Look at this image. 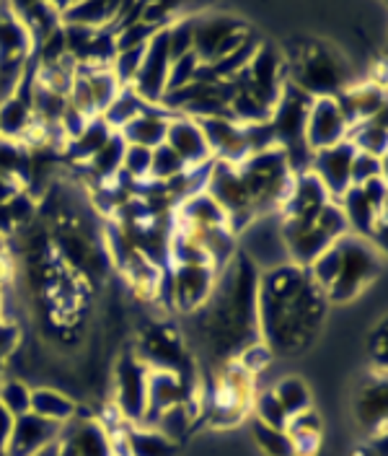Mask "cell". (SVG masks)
Returning <instances> with one entry per match:
<instances>
[{
  "mask_svg": "<svg viewBox=\"0 0 388 456\" xmlns=\"http://www.w3.org/2000/svg\"><path fill=\"white\" fill-rule=\"evenodd\" d=\"M148 107H150V104L140 99L138 94L133 91V86H125V88L117 94V99L107 107V112L101 114V119L107 122V127H109L111 133H119L127 122H133V119H135L138 114L145 112Z\"/></svg>",
  "mask_w": 388,
  "mask_h": 456,
  "instance_id": "33",
  "label": "cell"
},
{
  "mask_svg": "<svg viewBox=\"0 0 388 456\" xmlns=\"http://www.w3.org/2000/svg\"><path fill=\"white\" fill-rule=\"evenodd\" d=\"M125 151H127V142L119 138V133H114L109 141H107V145L85 164L88 174L96 179V187L99 184H109V182H114L122 174Z\"/></svg>",
  "mask_w": 388,
  "mask_h": 456,
  "instance_id": "31",
  "label": "cell"
},
{
  "mask_svg": "<svg viewBox=\"0 0 388 456\" xmlns=\"http://www.w3.org/2000/svg\"><path fill=\"white\" fill-rule=\"evenodd\" d=\"M117 11H119V3H104V0L62 5V27L109 28Z\"/></svg>",
  "mask_w": 388,
  "mask_h": 456,
  "instance_id": "26",
  "label": "cell"
},
{
  "mask_svg": "<svg viewBox=\"0 0 388 456\" xmlns=\"http://www.w3.org/2000/svg\"><path fill=\"white\" fill-rule=\"evenodd\" d=\"M187 171V164L168 148L166 142L150 151V179L168 184L171 179L182 176Z\"/></svg>",
  "mask_w": 388,
  "mask_h": 456,
  "instance_id": "39",
  "label": "cell"
},
{
  "mask_svg": "<svg viewBox=\"0 0 388 456\" xmlns=\"http://www.w3.org/2000/svg\"><path fill=\"white\" fill-rule=\"evenodd\" d=\"M111 135H114V133L107 127V122H104L101 117H93L76 141L65 142V145H68V148H65V151H68V159L76 161V164H88V161L107 145V141H109Z\"/></svg>",
  "mask_w": 388,
  "mask_h": 456,
  "instance_id": "32",
  "label": "cell"
},
{
  "mask_svg": "<svg viewBox=\"0 0 388 456\" xmlns=\"http://www.w3.org/2000/svg\"><path fill=\"white\" fill-rule=\"evenodd\" d=\"M0 102H3V91H0Z\"/></svg>",
  "mask_w": 388,
  "mask_h": 456,
  "instance_id": "48",
  "label": "cell"
},
{
  "mask_svg": "<svg viewBox=\"0 0 388 456\" xmlns=\"http://www.w3.org/2000/svg\"><path fill=\"white\" fill-rule=\"evenodd\" d=\"M352 159H355V148L347 141L311 153L308 171L319 179V184L327 190V195L334 202H339L342 195L352 187Z\"/></svg>",
  "mask_w": 388,
  "mask_h": 456,
  "instance_id": "14",
  "label": "cell"
},
{
  "mask_svg": "<svg viewBox=\"0 0 388 456\" xmlns=\"http://www.w3.org/2000/svg\"><path fill=\"white\" fill-rule=\"evenodd\" d=\"M168 70H171V53H168L166 28H161L145 45V55L140 62L138 76L133 81V91L150 107H161L164 94H166Z\"/></svg>",
  "mask_w": 388,
  "mask_h": 456,
  "instance_id": "13",
  "label": "cell"
},
{
  "mask_svg": "<svg viewBox=\"0 0 388 456\" xmlns=\"http://www.w3.org/2000/svg\"><path fill=\"white\" fill-rule=\"evenodd\" d=\"M19 192H24V187H21V184H16V182H11V179L0 176V205H3V202H8V200H13Z\"/></svg>",
  "mask_w": 388,
  "mask_h": 456,
  "instance_id": "46",
  "label": "cell"
},
{
  "mask_svg": "<svg viewBox=\"0 0 388 456\" xmlns=\"http://www.w3.org/2000/svg\"><path fill=\"white\" fill-rule=\"evenodd\" d=\"M327 312L329 301L311 278L308 267L285 262L259 273V340L270 347L275 358L303 355L319 338Z\"/></svg>",
  "mask_w": 388,
  "mask_h": 456,
  "instance_id": "1",
  "label": "cell"
},
{
  "mask_svg": "<svg viewBox=\"0 0 388 456\" xmlns=\"http://www.w3.org/2000/svg\"><path fill=\"white\" fill-rule=\"evenodd\" d=\"M336 205L344 213V221H347L350 233L362 236V239H370L376 224L386 218V210H378L370 200L365 198V192H362L360 187H350Z\"/></svg>",
  "mask_w": 388,
  "mask_h": 456,
  "instance_id": "22",
  "label": "cell"
},
{
  "mask_svg": "<svg viewBox=\"0 0 388 456\" xmlns=\"http://www.w3.org/2000/svg\"><path fill=\"white\" fill-rule=\"evenodd\" d=\"M251 37L254 31L249 24L236 16L207 13L192 19V53L202 65H213L236 53Z\"/></svg>",
  "mask_w": 388,
  "mask_h": 456,
  "instance_id": "9",
  "label": "cell"
},
{
  "mask_svg": "<svg viewBox=\"0 0 388 456\" xmlns=\"http://www.w3.org/2000/svg\"><path fill=\"white\" fill-rule=\"evenodd\" d=\"M386 159H378V156H368V153H358L355 151V159H352V187H360L370 179H381L386 176Z\"/></svg>",
  "mask_w": 388,
  "mask_h": 456,
  "instance_id": "43",
  "label": "cell"
},
{
  "mask_svg": "<svg viewBox=\"0 0 388 456\" xmlns=\"http://www.w3.org/2000/svg\"><path fill=\"white\" fill-rule=\"evenodd\" d=\"M218 270L210 265H176L164 273L161 293L174 312L194 314L210 296Z\"/></svg>",
  "mask_w": 388,
  "mask_h": 456,
  "instance_id": "10",
  "label": "cell"
},
{
  "mask_svg": "<svg viewBox=\"0 0 388 456\" xmlns=\"http://www.w3.org/2000/svg\"><path fill=\"white\" fill-rule=\"evenodd\" d=\"M251 410H254V420H259V423H264V426L279 428V430H285V426H287V415H285V410L279 407V402L278 397L272 395V389L254 392Z\"/></svg>",
  "mask_w": 388,
  "mask_h": 456,
  "instance_id": "40",
  "label": "cell"
},
{
  "mask_svg": "<svg viewBox=\"0 0 388 456\" xmlns=\"http://www.w3.org/2000/svg\"><path fill=\"white\" fill-rule=\"evenodd\" d=\"M347 142H350L358 153H368V156L386 159V112L376 114L373 119L360 122V125H352L350 133H347Z\"/></svg>",
  "mask_w": 388,
  "mask_h": 456,
  "instance_id": "29",
  "label": "cell"
},
{
  "mask_svg": "<svg viewBox=\"0 0 388 456\" xmlns=\"http://www.w3.org/2000/svg\"><path fill=\"white\" fill-rule=\"evenodd\" d=\"M174 114L164 110V107H148L145 112L138 114L133 122H127L122 130H119V138L127 142V145H140V148H158L166 142L168 122H171Z\"/></svg>",
  "mask_w": 388,
  "mask_h": 456,
  "instance_id": "21",
  "label": "cell"
},
{
  "mask_svg": "<svg viewBox=\"0 0 388 456\" xmlns=\"http://www.w3.org/2000/svg\"><path fill=\"white\" fill-rule=\"evenodd\" d=\"M251 433H254L256 446H259L267 456H295V452H293V441H290V436H287L285 430L270 428L264 426V423H259V420H254V423H251Z\"/></svg>",
  "mask_w": 388,
  "mask_h": 456,
  "instance_id": "38",
  "label": "cell"
},
{
  "mask_svg": "<svg viewBox=\"0 0 388 456\" xmlns=\"http://www.w3.org/2000/svg\"><path fill=\"white\" fill-rule=\"evenodd\" d=\"M133 350L148 366V370H171L187 381H194V355L184 332L176 324L171 322L150 324L145 332H140Z\"/></svg>",
  "mask_w": 388,
  "mask_h": 456,
  "instance_id": "7",
  "label": "cell"
},
{
  "mask_svg": "<svg viewBox=\"0 0 388 456\" xmlns=\"http://www.w3.org/2000/svg\"><path fill=\"white\" fill-rule=\"evenodd\" d=\"M386 376L376 373L370 381H365L355 399V415L358 423L368 430H378L386 426Z\"/></svg>",
  "mask_w": 388,
  "mask_h": 456,
  "instance_id": "24",
  "label": "cell"
},
{
  "mask_svg": "<svg viewBox=\"0 0 388 456\" xmlns=\"http://www.w3.org/2000/svg\"><path fill=\"white\" fill-rule=\"evenodd\" d=\"M350 133V122L342 112L339 102L334 96H319L311 99V107L305 114V148L311 153L332 148L336 142L347 141Z\"/></svg>",
  "mask_w": 388,
  "mask_h": 456,
  "instance_id": "12",
  "label": "cell"
},
{
  "mask_svg": "<svg viewBox=\"0 0 388 456\" xmlns=\"http://www.w3.org/2000/svg\"><path fill=\"white\" fill-rule=\"evenodd\" d=\"M347 117L350 127L373 119L376 114L386 112V86L378 81H362L347 86L339 96H334Z\"/></svg>",
  "mask_w": 388,
  "mask_h": 456,
  "instance_id": "20",
  "label": "cell"
},
{
  "mask_svg": "<svg viewBox=\"0 0 388 456\" xmlns=\"http://www.w3.org/2000/svg\"><path fill=\"white\" fill-rule=\"evenodd\" d=\"M199 65H202V62L197 60L194 53L174 60V62H171V70H168L166 94H164V99L171 96V94H176V91H182V88H187L190 84H194V81H197V73H199Z\"/></svg>",
  "mask_w": 388,
  "mask_h": 456,
  "instance_id": "41",
  "label": "cell"
},
{
  "mask_svg": "<svg viewBox=\"0 0 388 456\" xmlns=\"http://www.w3.org/2000/svg\"><path fill=\"white\" fill-rule=\"evenodd\" d=\"M11 428H13V418H11V415L3 410V404H0V456H5V444H8Z\"/></svg>",
  "mask_w": 388,
  "mask_h": 456,
  "instance_id": "45",
  "label": "cell"
},
{
  "mask_svg": "<svg viewBox=\"0 0 388 456\" xmlns=\"http://www.w3.org/2000/svg\"><path fill=\"white\" fill-rule=\"evenodd\" d=\"M285 433L293 441L295 456L319 454V449H321V418H319V412L313 407L301 412V415H295V418H290L287 426H285Z\"/></svg>",
  "mask_w": 388,
  "mask_h": 456,
  "instance_id": "28",
  "label": "cell"
},
{
  "mask_svg": "<svg viewBox=\"0 0 388 456\" xmlns=\"http://www.w3.org/2000/svg\"><path fill=\"white\" fill-rule=\"evenodd\" d=\"M31 412L50 423L65 426L78 415V402L55 387H34L31 389Z\"/></svg>",
  "mask_w": 388,
  "mask_h": 456,
  "instance_id": "25",
  "label": "cell"
},
{
  "mask_svg": "<svg viewBox=\"0 0 388 456\" xmlns=\"http://www.w3.org/2000/svg\"><path fill=\"white\" fill-rule=\"evenodd\" d=\"M36 456H57V441L55 444H50L47 449H42V452H39Z\"/></svg>",
  "mask_w": 388,
  "mask_h": 456,
  "instance_id": "47",
  "label": "cell"
},
{
  "mask_svg": "<svg viewBox=\"0 0 388 456\" xmlns=\"http://www.w3.org/2000/svg\"><path fill=\"white\" fill-rule=\"evenodd\" d=\"M279 233H282L287 259L298 267H311V262L319 255H324L344 233H350V228H347L342 208L332 200L316 221L295 228L279 226Z\"/></svg>",
  "mask_w": 388,
  "mask_h": 456,
  "instance_id": "8",
  "label": "cell"
},
{
  "mask_svg": "<svg viewBox=\"0 0 388 456\" xmlns=\"http://www.w3.org/2000/svg\"><path fill=\"white\" fill-rule=\"evenodd\" d=\"M145 389H148V366L135 355V350H125L114 366V399L122 423L140 426L145 415Z\"/></svg>",
  "mask_w": 388,
  "mask_h": 456,
  "instance_id": "11",
  "label": "cell"
},
{
  "mask_svg": "<svg viewBox=\"0 0 388 456\" xmlns=\"http://www.w3.org/2000/svg\"><path fill=\"white\" fill-rule=\"evenodd\" d=\"M60 438L70 444L76 456H114L109 430L99 418L91 415H76L70 423L62 426Z\"/></svg>",
  "mask_w": 388,
  "mask_h": 456,
  "instance_id": "19",
  "label": "cell"
},
{
  "mask_svg": "<svg viewBox=\"0 0 388 456\" xmlns=\"http://www.w3.org/2000/svg\"><path fill=\"white\" fill-rule=\"evenodd\" d=\"M381 267H384V252H378L362 236L344 233L324 255L311 262L308 273L324 290L332 306V304L355 301L365 288L378 281Z\"/></svg>",
  "mask_w": 388,
  "mask_h": 456,
  "instance_id": "3",
  "label": "cell"
},
{
  "mask_svg": "<svg viewBox=\"0 0 388 456\" xmlns=\"http://www.w3.org/2000/svg\"><path fill=\"white\" fill-rule=\"evenodd\" d=\"M285 68H287V84L301 88L311 99L339 96L347 86L355 84L344 57L319 39L298 42L295 50L285 55Z\"/></svg>",
  "mask_w": 388,
  "mask_h": 456,
  "instance_id": "4",
  "label": "cell"
},
{
  "mask_svg": "<svg viewBox=\"0 0 388 456\" xmlns=\"http://www.w3.org/2000/svg\"><path fill=\"white\" fill-rule=\"evenodd\" d=\"M259 270L241 249L218 270L207 301L192 316V342L215 363L225 366L259 340L256 316Z\"/></svg>",
  "mask_w": 388,
  "mask_h": 456,
  "instance_id": "2",
  "label": "cell"
},
{
  "mask_svg": "<svg viewBox=\"0 0 388 456\" xmlns=\"http://www.w3.org/2000/svg\"><path fill=\"white\" fill-rule=\"evenodd\" d=\"M194 402V381H187L171 370H148V389H145V415L140 426L150 428L161 412L176 404Z\"/></svg>",
  "mask_w": 388,
  "mask_h": 456,
  "instance_id": "15",
  "label": "cell"
},
{
  "mask_svg": "<svg viewBox=\"0 0 388 456\" xmlns=\"http://www.w3.org/2000/svg\"><path fill=\"white\" fill-rule=\"evenodd\" d=\"M166 145L187 164V169H199L213 164V153L207 148L205 133L199 127V122L184 114H174L168 122Z\"/></svg>",
  "mask_w": 388,
  "mask_h": 456,
  "instance_id": "17",
  "label": "cell"
},
{
  "mask_svg": "<svg viewBox=\"0 0 388 456\" xmlns=\"http://www.w3.org/2000/svg\"><path fill=\"white\" fill-rule=\"evenodd\" d=\"M88 81V88H91V96H93V104H96V112L99 117L107 112L111 102L117 99V94L122 91L119 81L114 78L109 68H84V65H76Z\"/></svg>",
  "mask_w": 388,
  "mask_h": 456,
  "instance_id": "35",
  "label": "cell"
},
{
  "mask_svg": "<svg viewBox=\"0 0 388 456\" xmlns=\"http://www.w3.org/2000/svg\"><path fill=\"white\" fill-rule=\"evenodd\" d=\"M31 156H28L27 142L11 141L0 135V176L21 184L24 190L31 182Z\"/></svg>",
  "mask_w": 388,
  "mask_h": 456,
  "instance_id": "30",
  "label": "cell"
},
{
  "mask_svg": "<svg viewBox=\"0 0 388 456\" xmlns=\"http://www.w3.org/2000/svg\"><path fill=\"white\" fill-rule=\"evenodd\" d=\"M31 389L24 379H16V376H5L0 381V404L3 410L11 415V418H21L31 412Z\"/></svg>",
  "mask_w": 388,
  "mask_h": 456,
  "instance_id": "37",
  "label": "cell"
},
{
  "mask_svg": "<svg viewBox=\"0 0 388 456\" xmlns=\"http://www.w3.org/2000/svg\"><path fill=\"white\" fill-rule=\"evenodd\" d=\"M236 169H238V176L249 192L256 218L278 213L279 202H282L290 182H293V171L287 167L285 151L275 145V148L251 153Z\"/></svg>",
  "mask_w": 388,
  "mask_h": 456,
  "instance_id": "5",
  "label": "cell"
},
{
  "mask_svg": "<svg viewBox=\"0 0 388 456\" xmlns=\"http://www.w3.org/2000/svg\"><path fill=\"white\" fill-rule=\"evenodd\" d=\"M272 395L278 397L279 407L285 410L287 420L295 418V415H301L305 410H311V392H308V387L303 384V379H298V376L279 379L278 384L272 387Z\"/></svg>",
  "mask_w": 388,
  "mask_h": 456,
  "instance_id": "36",
  "label": "cell"
},
{
  "mask_svg": "<svg viewBox=\"0 0 388 456\" xmlns=\"http://www.w3.org/2000/svg\"><path fill=\"white\" fill-rule=\"evenodd\" d=\"M13 11L27 27L34 50L44 39H50L57 28H62V5H55V3H27V5H13Z\"/></svg>",
  "mask_w": 388,
  "mask_h": 456,
  "instance_id": "23",
  "label": "cell"
},
{
  "mask_svg": "<svg viewBox=\"0 0 388 456\" xmlns=\"http://www.w3.org/2000/svg\"><path fill=\"white\" fill-rule=\"evenodd\" d=\"M207 148L213 153V161H222V164H233L238 167L247 156H249V145L244 138V127L238 122H233L230 117H205L197 119Z\"/></svg>",
  "mask_w": 388,
  "mask_h": 456,
  "instance_id": "16",
  "label": "cell"
},
{
  "mask_svg": "<svg viewBox=\"0 0 388 456\" xmlns=\"http://www.w3.org/2000/svg\"><path fill=\"white\" fill-rule=\"evenodd\" d=\"M179 444L168 441L156 428L125 426V454L127 456H176Z\"/></svg>",
  "mask_w": 388,
  "mask_h": 456,
  "instance_id": "27",
  "label": "cell"
},
{
  "mask_svg": "<svg viewBox=\"0 0 388 456\" xmlns=\"http://www.w3.org/2000/svg\"><path fill=\"white\" fill-rule=\"evenodd\" d=\"M62 433V426L50 423L34 412L13 418V428L5 444V456H36L50 444H55Z\"/></svg>",
  "mask_w": 388,
  "mask_h": 456,
  "instance_id": "18",
  "label": "cell"
},
{
  "mask_svg": "<svg viewBox=\"0 0 388 456\" xmlns=\"http://www.w3.org/2000/svg\"><path fill=\"white\" fill-rule=\"evenodd\" d=\"M254 399V376L241 369L236 361L218 366V376L207 392L202 415H207L213 428H228L241 423L251 410Z\"/></svg>",
  "mask_w": 388,
  "mask_h": 456,
  "instance_id": "6",
  "label": "cell"
},
{
  "mask_svg": "<svg viewBox=\"0 0 388 456\" xmlns=\"http://www.w3.org/2000/svg\"><path fill=\"white\" fill-rule=\"evenodd\" d=\"M122 179H130L135 184L150 179V151L148 148L127 145L125 161H122Z\"/></svg>",
  "mask_w": 388,
  "mask_h": 456,
  "instance_id": "42",
  "label": "cell"
},
{
  "mask_svg": "<svg viewBox=\"0 0 388 456\" xmlns=\"http://www.w3.org/2000/svg\"><path fill=\"white\" fill-rule=\"evenodd\" d=\"M370 355L378 373H386V322H381V327H376L370 338Z\"/></svg>",
  "mask_w": 388,
  "mask_h": 456,
  "instance_id": "44",
  "label": "cell"
},
{
  "mask_svg": "<svg viewBox=\"0 0 388 456\" xmlns=\"http://www.w3.org/2000/svg\"><path fill=\"white\" fill-rule=\"evenodd\" d=\"M199 412V407L194 404V402H187V404H176V407H171L166 412H161L158 418H156V423L150 428H156L161 436H166L168 441H174V444H179L190 430H192L194 423V415Z\"/></svg>",
  "mask_w": 388,
  "mask_h": 456,
  "instance_id": "34",
  "label": "cell"
}]
</instances>
